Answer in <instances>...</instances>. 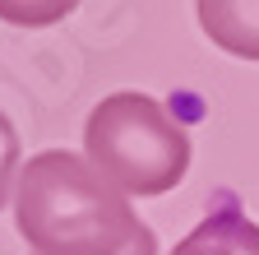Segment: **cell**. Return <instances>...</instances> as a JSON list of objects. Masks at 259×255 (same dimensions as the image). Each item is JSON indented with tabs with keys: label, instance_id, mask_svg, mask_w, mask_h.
<instances>
[{
	"label": "cell",
	"instance_id": "cell-1",
	"mask_svg": "<svg viewBox=\"0 0 259 255\" xmlns=\"http://www.w3.org/2000/svg\"><path fill=\"white\" fill-rule=\"evenodd\" d=\"M14 228L32 255H120L148 223L88 158L42 149L19 167Z\"/></svg>",
	"mask_w": 259,
	"mask_h": 255
},
{
	"label": "cell",
	"instance_id": "cell-2",
	"mask_svg": "<svg viewBox=\"0 0 259 255\" xmlns=\"http://www.w3.org/2000/svg\"><path fill=\"white\" fill-rule=\"evenodd\" d=\"M185 125L148 93L120 88L88 112L83 158L130 200H153L176 190L190 172Z\"/></svg>",
	"mask_w": 259,
	"mask_h": 255
},
{
	"label": "cell",
	"instance_id": "cell-3",
	"mask_svg": "<svg viewBox=\"0 0 259 255\" xmlns=\"http://www.w3.org/2000/svg\"><path fill=\"white\" fill-rule=\"evenodd\" d=\"M204 38L236 56V60H259V0H194Z\"/></svg>",
	"mask_w": 259,
	"mask_h": 255
},
{
	"label": "cell",
	"instance_id": "cell-4",
	"mask_svg": "<svg viewBox=\"0 0 259 255\" xmlns=\"http://www.w3.org/2000/svg\"><path fill=\"white\" fill-rule=\"evenodd\" d=\"M171 255H259V223L227 204L208 213L190 237H181Z\"/></svg>",
	"mask_w": 259,
	"mask_h": 255
},
{
	"label": "cell",
	"instance_id": "cell-5",
	"mask_svg": "<svg viewBox=\"0 0 259 255\" xmlns=\"http://www.w3.org/2000/svg\"><path fill=\"white\" fill-rule=\"evenodd\" d=\"M79 10V0H0V19L14 28H51L60 19H70Z\"/></svg>",
	"mask_w": 259,
	"mask_h": 255
},
{
	"label": "cell",
	"instance_id": "cell-6",
	"mask_svg": "<svg viewBox=\"0 0 259 255\" xmlns=\"http://www.w3.org/2000/svg\"><path fill=\"white\" fill-rule=\"evenodd\" d=\"M19 167H23V149H19V130L14 121L0 112V209L14 195V181H19Z\"/></svg>",
	"mask_w": 259,
	"mask_h": 255
},
{
	"label": "cell",
	"instance_id": "cell-7",
	"mask_svg": "<svg viewBox=\"0 0 259 255\" xmlns=\"http://www.w3.org/2000/svg\"><path fill=\"white\" fill-rule=\"evenodd\" d=\"M120 255H157V237H153V228H144V232H139L135 241H130Z\"/></svg>",
	"mask_w": 259,
	"mask_h": 255
}]
</instances>
